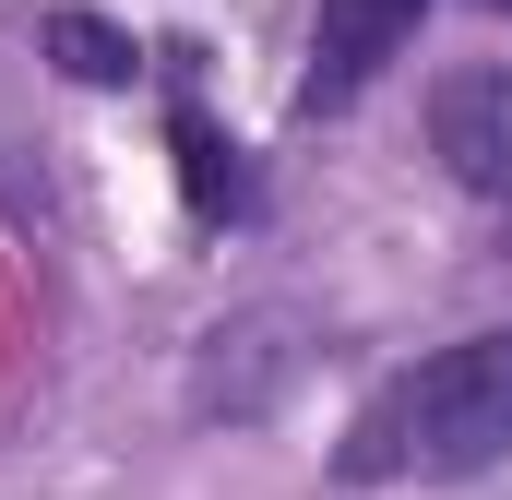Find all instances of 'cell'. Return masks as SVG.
Wrapping results in <instances>:
<instances>
[{"label": "cell", "instance_id": "6da1fadb", "mask_svg": "<svg viewBox=\"0 0 512 500\" xmlns=\"http://www.w3.org/2000/svg\"><path fill=\"white\" fill-rule=\"evenodd\" d=\"M501 453H512V322H489V334H453L417 370H393L346 417L334 477L346 489H441V477H477Z\"/></svg>", "mask_w": 512, "mask_h": 500}, {"label": "cell", "instance_id": "7a4b0ae2", "mask_svg": "<svg viewBox=\"0 0 512 500\" xmlns=\"http://www.w3.org/2000/svg\"><path fill=\"white\" fill-rule=\"evenodd\" d=\"M417 12H429V0H322V24H310V72H298V108H310V120L358 108L393 60H405Z\"/></svg>", "mask_w": 512, "mask_h": 500}, {"label": "cell", "instance_id": "3957f363", "mask_svg": "<svg viewBox=\"0 0 512 500\" xmlns=\"http://www.w3.org/2000/svg\"><path fill=\"white\" fill-rule=\"evenodd\" d=\"M429 143H441V167H453L477 203H501V215H512V60L453 72V84L429 96Z\"/></svg>", "mask_w": 512, "mask_h": 500}, {"label": "cell", "instance_id": "277c9868", "mask_svg": "<svg viewBox=\"0 0 512 500\" xmlns=\"http://www.w3.org/2000/svg\"><path fill=\"white\" fill-rule=\"evenodd\" d=\"M167 155H179V191H191V215H203V227L251 215V167H239V143L203 120V108H179V120H167Z\"/></svg>", "mask_w": 512, "mask_h": 500}, {"label": "cell", "instance_id": "5b68a950", "mask_svg": "<svg viewBox=\"0 0 512 500\" xmlns=\"http://www.w3.org/2000/svg\"><path fill=\"white\" fill-rule=\"evenodd\" d=\"M36 48H48L72 84H131V72H143V48H131L120 24H96V12H48V36H36Z\"/></svg>", "mask_w": 512, "mask_h": 500}, {"label": "cell", "instance_id": "8992f818", "mask_svg": "<svg viewBox=\"0 0 512 500\" xmlns=\"http://www.w3.org/2000/svg\"><path fill=\"white\" fill-rule=\"evenodd\" d=\"M501 250H512V215H501Z\"/></svg>", "mask_w": 512, "mask_h": 500}, {"label": "cell", "instance_id": "52a82bcc", "mask_svg": "<svg viewBox=\"0 0 512 500\" xmlns=\"http://www.w3.org/2000/svg\"><path fill=\"white\" fill-rule=\"evenodd\" d=\"M489 12H512V0H489Z\"/></svg>", "mask_w": 512, "mask_h": 500}]
</instances>
